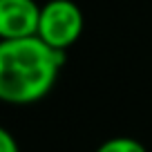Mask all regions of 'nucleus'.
Wrapping results in <instances>:
<instances>
[{"mask_svg": "<svg viewBox=\"0 0 152 152\" xmlns=\"http://www.w3.org/2000/svg\"><path fill=\"white\" fill-rule=\"evenodd\" d=\"M65 52L47 47L38 36L0 40V103L34 105L54 90Z\"/></svg>", "mask_w": 152, "mask_h": 152, "instance_id": "f257e3e1", "label": "nucleus"}, {"mask_svg": "<svg viewBox=\"0 0 152 152\" xmlns=\"http://www.w3.org/2000/svg\"><path fill=\"white\" fill-rule=\"evenodd\" d=\"M83 34V11L72 0H49L40 7L38 34L47 47L67 52Z\"/></svg>", "mask_w": 152, "mask_h": 152, "instance_id": "f03ea898", "label": "nucleus"}, {"mask_svg": "<svg viewBox=\"0 0 152 152\" xmlns=\"http://www.w3.org/2000/svg\"><path fill=\"white\" fill-rule=\"evenodd\" d=\"M40 5L36 0H0V40H20L38 34Z\"/></svg>", "mask_w": 152, "mask_h": 152, "instance_id": "7ed1b4c3", "label": "nucleus"}, {"mask_svg": "<svg viewBox=\"0 0 152 152\" xmlns=\"http://www.w3.org/2000/svg\"><path fill=\"white\" fill-rule=\"evenodd\" d=\"M94 152H148V148L132 137H112L103 141Z\"/></svg>", "mask_w": 152, "mask_h": 152, "instance_id": "20e7f679", "label": "nucleus"}, {"mask_svg": "<svg viewBox=\"0 0 152 152\" xmlns=\"http://www.w3.org/2000/svg\"><path fill=\"white\" fill-rule=\"evenodd\" d=\"M0 152H20V145L16 141V137L7 128L0 125Z\"/></svg>", "mask_w": 152, "mask_h": 152, "instance_id": "39448f33", "label": "nucleus"}]
</instances>
